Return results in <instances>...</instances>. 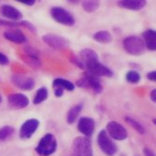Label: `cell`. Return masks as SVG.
Instances as JSON below:
<instances>
[{
  "label": "cell",
  "mask_w": 156,
  "mask_h": 156,
  "mask_svg": "<svg viewBox=\"0 0 156 156\" xmlns=\"http://www.w3.org/2000/svg\"><path fill=\"white\" fill-rule=\"evenodd\" d=\"M68 2H70V3H78L79 1H68Z\"/></svg>",
  "instance_id": "8d00e7d4"
},
{
  "label": "cell",
  "mask_w": 156,
  "mask_h": 156,
  "mask_svg": "<svg viewBox=\"0 0 156 156\" xmlns=\"http://www.w3.org/2000/svg\"><path fill=\"white\" fill-rule=\"evenodd\" d=\"M24 62L30 66L32 69L34 70H39L41 67V59L40 56L37 55H30V54H26L24 53V55L22 56Z\"/></svg>",
  "instance_id": "7402d4cb"
},
{
  "label": "cell",
  "mask_w": 156,
  "mask_h": 156,
  "mask_svg": "<svg viewBox=\"0 0 156 156\" xmlns=\"http://www.w3.org/2000/svg\"><path fill=\"white\" fill-rule=\"evenodd\" d=\"M3 35L5 39L17 44H23L27 41L26 35L19 29H9L6 30Z\"/></svg>",
  "instance_id": "2e32d148"
},
{
  "label": "cell",
  "mask_w": 156,
  "mask_h": 156,
  "mask_svg": "<svg viewBox=\"0 0 156 156\" xmlns=\"http://www.w3.org/2000/svg\"><path fill=\"white\" fill-rule=\"evenodd\" d=\"M83 104H76L75 106L72 107L66 116V121L68 124H73L76 119L79 117L81 111L83 110Z\"/></svg>",
  "instance_id": "ffe728a7"
},
{
  "label": "cell",
  "mask_w": 156,
  "mask_h": 156,
  "mask_svg": "<svg viewBox=\"0 0 156 156\" xmlns=\"http://www.w3.org/2000/svg\"><path fill=\"white\" fill-rule=\"evenodd\" d=\"M9 63V59L7 55L0 52V64L1 65H8Z\"/></svg>",
  "instance_id": "f546056e"
},
{
  "label": "cell",
  "mask_w": 156,
  "mask_h": 156,
  "mask_svg": "<svg viewBox=\"0 0 156 156\" xmlns=\"http://www.w3.org/2000/svg\"><path fill=\"white\" fill-rule=\"evenodd\" d=\"M99 6H100L99 1H96V0H86V1H83L82 3V7L84 10L87 13H92L97 11Z\"/></svg>",
  "instance_id": "484cf974"
},
{
  "label": "cell",
  "mask_w": 156,
  "mask_h": 156,
  "mask_svg": "<svg viewBox=\"0 0 156 156\" xmlns=\"http://www.w3.org/2000/svg\"><path fill=\"white\" fill-rule=\"evenodd\" d=\"M12 84L23 91H30L35 87V80L30 76L24 74H13L11 76Z\"/></svg>",
  "instance_id": "ba28073f"
},
{
  "label": "cell",
  "mask_w": 156,
  "mask_h": 156,
  "mask_svg": "<svg viewBox=\"0 0 156 156\" xmlns=\"http://www.w3.org/2000/svg\"><path fill=\"white\" fill-rule=\"evenodd\" d=\"M73 156H93V148L90 140L85 136L74 138L72 146Z\"/></svg>",
  "instance_id": "6da1fadb"
},
{
  "label": "cell",
  "mask_w": 156,
  "mask_h": 156,
  "mask_svg": "<svg viewBox=\"0 0 156 156\" xmlns=\"http://www.w3.org/2000/svg\"><path fill=\"white\" fill-rule=\"evenodd\" d=\"M125 78H126L127 82H129L130 84H133V85L139 84L140 81V75L135 70H130V71L127 72Z\"/></svg>",
  "instance_id": "83f0119b"
},
{
  "label": "cell",
  "mask_w": 156,
  "mask_h": 156,
  "mask_svg": "<svg viewBox=\"0 0 156 156\" xmlns=\"http://www.w3.org/2000/svg\"><path fill=\"white\" fill-rule=\"evenodd\" d=\"M123 48L127 53L132 56H140L145 51V43L138 36H129L123 41Z\"/></svg>",
  "instance_id": "3957f363"
},
{
  "label": "cell",
  "mask_w": 156,
  "mask_h": 156,
  "mask_svg": "<svg viewBox=\"0 0 156 156\" xmlns=\"http://www.w3.org/2000/svg\"><path fill=\"white\" fill-rule=\"evenodd\" d=\"M80 59L85 63L86 68L99 62V58H98L97 51L92 49H88V48L84 49L80 51Z\"/></svg>",
  "instance_id": "e0dca14e"
},
{
  "label": "cell",
  "mask_w": 156,
  "mask_h": 156,
  "mask_svg": "<svg viewBox=\"0 0 156 156\" xmlns=\"http://www.w3.org/2000/svg\"><path fill=\"white\" fill-rule=\"evenodd\" d=\"M88 73V72H87ZM87 88L92 89L95 94H101L103 92V86L98 79V77H96L88 73V82H87Z\"/></svg>",
  "instance_id": "44dd1931"
},
{
  "label": "cell",
  "mask_w": 156,
  "mask_h": 156,
  "mask_svg": "<svg viewBox=\"0 0 156 156\" xmlns=\"http://www.w3.org/2000/svg\"><path fill=\"white\" fill-rule=\"evenodd\" d=\"M69 61H70V62H72L73 65H75V66H77L78 68H80V69H86V65H85V63L83 62V61L80 59V58H78L77 56H75V55H72L70 58H69Z\"/></svg>",
  "instance_id": "f1b7e54d"
},
{
  "label": "cell",
  "mask_w": 156,
  "mask_h": 156,
  "mask_svg": "<svg viewBox=\"0 0 156 156\" xmlns=\"http://www.w3.org/2000/svg\"><path fill=\"white\" fill-rule=\"evenodd\" d=\"M96 122L94 119L89 117H82L79 119L77 123V129L85 137H91L95 131Z\"/></svg>",
  "instance_id": "7c38bea8"
},
{
  "label": "cell",
  "mask_w": 156,
  "mask_h": 156,
  "mask_svg": "<svg viewBox=\"0 0 156 156\" xmlns=\"http://www.w3.org/2000/svg\"><path fill=\"white\" fill-rule=\"evenodd\" d=\"M152 122H153V124L156 126V119H152Z\"/></svg>",
  "instance_id": "e575fe53"
},
{
  "label": "cell",
  "mask_w": 156,
  "mask_h": 156,
  "mask_svg": "<svg viewBox=\"0 0 156 156\" xmlns=\"http://www.w3.org/2000/svg\"><path fill=\"white\" fill-rule=\"evenodd\" d=\"M143 153H144V156H156L154 151L152 150H151L150 148H144Z\"/></svg>",
  "instance_id": "d6a6232c"
},
{
  "label": "cell",
  "mask_w": 156,
  "mask_h": 156,
  "mask_svg": "<svg viewBox=\"0 0 156 156\" xmlns=\"http://www.w3.org/2000/svg\"><path fill=\"white\" fill-rule=\"evenodd\" d=\"M93 39H94V41H96L99 43H103V44H107V43H109L112 41V36L109 33V31H108V30L97 31L93 35Z\"/></svg>",
  "instance_id": "603a6c76"
},
{
  "label": "cell",
  "mask_w": 156,
  "mask_h": 156,
  "mask_svg": "<svg viewBox=\"0 0 156 156\" xmlns=\"http://www.w3.org/2000/svg\"><path fill=\"white\" fill-rule=\"evenodd\" d=\"M147 78L148 80L150 81H153V82H156V71H151V72H149L147 73Z\"/></svg>",
  "instance_id": "4dcf8cb0"
},
{
  "label": "cell",
  "mask_w": 156,
  "mask_h": 156,
  "mask_svg": "<svg viewBox=\"0 0 156 156\" xmlns=\"http://www.w3.org/2000/svg\"><path fill=\"white\" fill-rule=\"evenodd\" d=\"M52 87L54 91V95L56 98H61L63 95L64 90L67 91H73L75 88V86L73 82L63 79V78H56L52 82Z\"/></svg>",
  "instance_id": "30bf717a"
},
{
  "label": "cell",
  "mask_w": 156,
  "mask_h": 156,
  "mask_svg": "<svg viewBox=\"0 0 156 156\" xmlns=\"http://www.w3.org/2000/svg\"><path fill=\"white\" fill-rule=\"evenodd\" d=\"M57 150V140L51 133L45 134L39 141L35 151L41 156H50Z\"/></svg>",
  "instance_id": "7a4b0ae2"
},
{
  "label": "cell",
  "mask_w": 156,
  "mask_h": 156,
  "mask_svg": "<svg viewBox=\"0 0 156 156\" xmlns=\"http://www.w3.org/2000/svg\"><path fill=\"white\" fill-rule=\"evenodd\" d=\"M15 133V129L12 126H4L0 128V141L9 139Z\"/></svg>",
  "instance_id": "4316f807"
},
{
  "label": "cell",
  "mask_w": 156,
  "mask_h": 156,
  "mask_svg": "<svg viewBox=\"0 0 156 156\" xmlns=\"http://www.w3.org/2000/svg\"><path fill=\"white\" fill-rule=\"evenodd\" d=\"M0 26H5V27H9V28H17V27H25L31 32H36V28L34 25L29 21L26 20H20V21H10L7 20L0 19Z\"/></svg>",
  "instance_id": "ac0fdd59"
},
{
  "label": "cell",
  "mask_w": 156,
  "mask_h": 156,
  "mask_svg": "<svg viewBox=\"0 0 156 156\" xmlns=\"http://www.w3.org/2000/svg\"><path fill=\"white\" fill-rule=\"evenodd\" d=\"M18 2L23 4V5H27V6H33L36 4V0H18Z\"/></svg>",
  "instance_id": "1f68e13d"
},
{
  "label": "cell",
  "mask_w": 156,
  "mask_h": 156,
  "mask_svg": "<svg viewBox=\"0 0 156 156\" xmlns=\"http://www.w3.org/2000/svg\"><path fill=\"white\" fill-rule=\"evenodd\" d=\"M0 13H1V15L5 19L10 21H20V20L23 17L22 13L18 9H16L13 6L7 5V4L1 7V9H0Z\"/></svg>",
  "instance_id": "5bb4252c"
},
{
  "label": "cell",
  "mask_w": 156,
  "mask_h": 156,
  "mask_svg": "<svg viewBox=\"0 0 156 156\" xmlns=\"http://www.w3.org/2000/svg\"><path fill=\"white\" fill-rule=\"evenodd\" d=\"M150 98L152 102L156 103V88L152 89L150 93Z\"/></svg>",
  "instance_id": "836d02e7"
},
{
  "label": "cell",
  "mask_w": 156,
  "mask_h": 156,
  "mask_svg": "<svg viewBox=\"0 0 156 156\" xmlns=\"http://www.w3.org/2000/svg\"><path fill=\"white\" fill-rule=\"evenodd\" d=\"M51 18L58 23L67 26V27H72L75 23V19L73 15L66 10L64 8L62 7H53L51 9Z\"/></svg>",
  "instance_id": "277c9868"
},
{
  "label": "cell",
  "mask_w": 156,
  "mask_h": 156,
  "mask_svg": "<svg viewBox=\"0 0 156 156\" xmlns=\"http://www.w3.org/2000/svg\"><path fill=\"white\" fill-rule=\"evenodd\" d=\"M98 144L100 150L107 156H114L118 151V146L108 136V132L105 129L99 131L98 135Z\"/></svg>",
  "instance_id": "5b68a950"
},
{
  "label": "cell",
  "mask_w": 156,
  "mask_h": 156,
  "mask_svg": "<svg viewBox=\"0 0 156 156\" xmlns=\"http://www.w3.org/2000/svg\"><path fill=\"white\" fill-rule=\"evenodd\" d=\"M106 128V131L108 132V136L115 140H124L128 138L127 129L117 121H109L107 124Z\"/></svg>",
  "instance_id": "52a82bcc"
},
{
  "label": "cell",
  "mask_w": 156,
  "mask_h": 156,
  "mask_svg": "<svg viewBox=\"0 0 156 156\" xmlns=\"http://www.w3.org/2000/svg\"><path fill=\"white\" fill-rule=\"evenodd\" d=\"M87 69L90 74H92L96 77H112L114 74L113 71L110 68L104 65L100 62H98L88 66Z\"/></svg>",
  "instance_id": "4fadbf2b"
},
{
  "label": "cell",
  "mask_w": 156,
  "mask_h": 156,
  "mask_svg": "<svg viewBox=\"0 0 156 156\" xmlns=\"http://www.w3.org/2000/svg\"><path fill=\"white\" fill-rule=\"evenodd\" d=\"M125 121L130 127H132V129H134L138 133H140V135L145 134V129H144V127L139 121H137L135 119H133V118H131L129 116H126L125 117Z\"/></svg>",
  "instance_id": "d4e9b609"
},
{
  "label": "cell",
  "mask_w": 156,
  "mask_h": 156,
  "mask_svg": "<svg viewBox=\"0 0 156 156\" xmlns=\"http://www.w3.org/2000/svg\"><path fill=\"white\" fill-rule=\"evenodd\" d=\"M117 5L124 9L139 11L147 5V1L146 0H120L117 2Z\"/></svg>",
  "instance_id": "9a60e30c"
},
{
  "label": "cell",
  "mask_w": 156,
  "mask_h": 156,
  "mask_svg": "<svg viewBox=\"0 0 156 156\" xmlns=\"http://www.w3.org/2000/svg\"><path fill=\"white\" fill-rule=\"evenodd\" d=\"M9 105L14 109H22L30 105L29 98L22 93H13L8 97Z\"/></svg>",
  "instance_id": "8fae6325"
},
{
  "label": "cell",
  "mask_w": 156,
  "mask_h": 156,
  "mask_svg": "<svg viewBox=\"0 0 156 156\" xmlns=\"http://www.w3.org/2000/svg\"><path fill=\"white\" fill-rule=\"evenodd\" d=\"M48 95H49V93H48L47 87H42L39 88L34 96V98H33L34 105H39V104H41L42 102H44L48 98Z\"/></svg>",
  "instance_id": "cb8c5ba5"
},
{
  "label": "cell",
  "mask_w": 156,
  "mask_h": 156,
  "mask_svg": "<svg viewBox=\"0 0 156 156\" xmlns=\"http://www.w3.org/2000/svg\"><path fill=\"white\" fill-rule=\"evenodd\" d=\"M40 126V120L37 119H27L20 129V137L22 140L30 139L33 134L36 132Z\"/></svg>",
  "instance_id": "9c48e42d"
},
{
  "label": "cell",
  "mask_w": 156,
  "mask_h": 156,
  "mask_svg": "<svg viewBox=\"0 0 156 156\" xmlns=\"http://www.w3.org/2000/svg\"><path fill=\"white\" fill-rule=\"evenodd\" d=\"M3 101V98H2V96L1 95H0V103H1Z\"/></svg>",
  "instance_id": "d590c367"
},
{
  "label": "cell",
  "mask_w": 156,
  "mask_h": 156,
  "mask_svg": "<svg viewBox=\"0 0 156 156\" xmlns=\"http://www.w3.org/2000/svg\"><path fill=\"white\" fill-rule=\"evenodd\" d=\"M42 41L51 48L54 50H63L69 47V41L57 34H52V33H48L42 36Z\"/></svg>",
  "instance_id": "8992f818"
},
{
  "label": "cell",
  "mask_w": 156,
  "mask_h": 156,
  "mask_svg": "<svg viewBox=\"0 0 156 156\" xmlns=\"http://www.w3.org/2000/svg\"><path fill=\"white\" fill-rule=\"evenodd\" d=\"M143 41L150 51H156V30H147L143 32Z\"/></svg>",
  "instance_id": "d6986e66"
}]
</instances>
